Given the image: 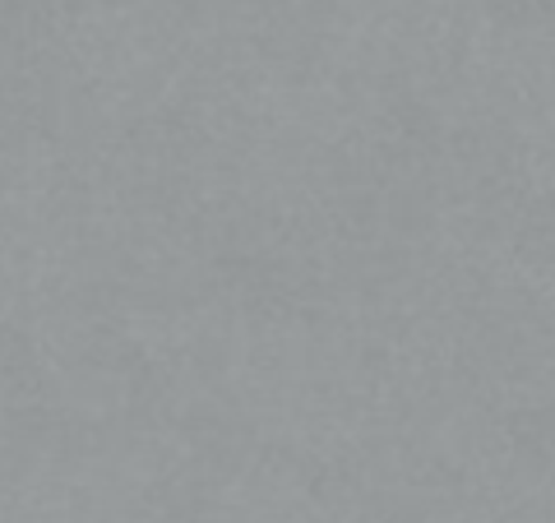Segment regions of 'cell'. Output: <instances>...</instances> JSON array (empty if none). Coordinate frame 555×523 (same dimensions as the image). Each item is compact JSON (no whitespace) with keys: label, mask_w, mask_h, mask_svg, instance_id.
<instances>
[]
</instances>
